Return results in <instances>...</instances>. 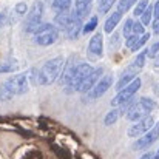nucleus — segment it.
<instances>
[{
  "mask_svg": "<svg viewBox=\"0 0 159 159\" xmlns=\"http://www.w3.org/2000/svg\"><path fill=\"white\" fill-rule=\"evenodd\" d=\"M63 66H65V59L62 56H57V57L47 60L43 63V66L39 68V85H51V84H54L60 77V74L63 71Z\"/></svg>",
  "mask_w": 159,
  "mask_h": 159,
  "instance_id": "f257e3e1",
  "label": "nucleus"
},
{
  "mask_svg": "<svg viewBox=\"0 0 159 159\" xmlns=\"http://www.w3.org/2000/svg\"><path fill=\"white\" fill-rule=\"evenodd\" d=\"M158 107V104L152 99V98H139L134 105L128 110V113L125 114V117L130 120V122H138L147 116L152 114V111Z\"/></svg>",
  "mask_w": 159,
  "mask_h": 159,
  "instance_id": "f03ea898",
  "label": "nucleus"
},
{
  "mask_svg": "<svg viewBox=\"0 0 159 159\" xmlns=\"http://www.w3.org/2000/svg\"><path fill=\"white\" fill-rule=\"evenodd\" d=\"M57 39H59V28L54 23H42L33 33V40L39 47H50L57 42Z\"/></svg>",
  "mask_w": 159,
  "mask_h": 159,
  "instance_id": "7ed1b4c3",
  "label": "nucleus"
},
{
  "mask_svg": "<svg viewBox=\"0 0 159 159\" xmlns=\"http://www.w3.org/2000/svg\"><path fill=\"white\" fill-rule=\"evenodd\" d=\"M42 16H43V3L42 2H34V5L31 6V9L26 14L25 23H23V30L25 33L33 34L43 22H42Z\"/></svg>",
  "mask_w": 159,
  "mask_h": 159,
  "instance_id": "20e7f679",
  "label": "nucleus"
},
{
  "mask_svg": "<svg viewBox=\"0 0 159 159\" xmlns=\"http://www.w3.org/2000/svg\"><path fill=\"white\" fill-rule=\"evenodd\" d=\"M142 87V80L141 77H136L133 82H130L127 87H124L120 91H117V94L111 99V107H120L125 102H128L130 99H133L136 96V93L141 90Z\"/></svg>",
  "mask_w": 159,
  "mask_h": 159,
  "instance_id": "39448f33",
  "label": "nucleus"
},
{
  "mask_svg": "<svg viewBox=\"0 0 159 159\" xmlns=\"http://www.w3.org/2000/svg\"><path fill=\"white\" fill-rule=\"evenodd\" d=\"M3 84L8 87V90H9L14 96L25 94V93L30 90V77H28V73L14 74V76H11L8 80H5Z\"/></svg>",
  "mask_w": 159,
  "mask_h": 159,
  "instance_id": "423d86ee",
  "label": "nucleus"
},
{
  "mask_svg": "<svg viewBox=\"0 0 159 159\" xmlns=\"http://www.w3.org/2000/svg\"><path fill=\"white\" fill-rule=\"evenodd\" d=\"M91 71H93V66H91L90 63H87V62H80V63H77V66H76V70H74V74H73L71 80H70L68 85H66V90H68L70 93H73V91H79L82 82L87 79V76H88Z\"/></svg>",
  "mask_w": 159,
  "mask_h": 159,
  "instance_id": "0eeeda50",
  "label": "nucleus"
},
{
  "mask_svg": "<svg viewBox=\"0 0 159 159\" xmlns=\"http://www.w3.org/2000/svg\"><path fill=\"white\" fill-rule=\"evenodd\" d=\"M158 139H159V122H156V124L153 125V128H150L145 134H142L141 138H138V139L134 141V144H133L131 148H133L134 152L147 150V148H150Z\"/></svg>",
  "mask_w": 159,
  "mask_h": 159,
  "instance_id": "6e6552de",
  "label": "nucleus"
},
{
  "mask_svg": "<svg viewBox=\"0 0 159 159\" xmlns=\"http://www.w3.org/2000/svg\"><path fill=\"white\" fill-rule=\"evenodd\" d=\"M155 124H156V120H155V117L150 114V116H147V117H144V119L134 122V124L127 130V134H128L130 138H141V136L145 134L150 128H153Z\"/></svg>",
  "mask_w": 159,
  "mask_h": 159,
  "instance_id": "1a4fd4ad",
  "label": "nucleus"
},
{
  "mask_svg": "<svg viewBox=\"0 0 159 159\" xmlns=\"http://www.w3.org/2000/svg\"><path fill=\"white\" fill-rule=\"evenodd\" d=\"M111 85H113V76H110V74L102 76L99 79V82L87 93L88 94V99H99V98H102L107 91L111 88Z\"/></svg>",
  "mask_w": 159,
  "mask_h": 159,
  "instance_id": "9d476101",
  "label": "nucleus"
},
{
  "mask_svg": "<svg viewBox=\"0 0 159 159\" xmlns=\"http://www.w3.org/2000/svg\"><path fill=\"white\" fill-rule=\"evenodd\" d=\"M102 74H104V68L102 66H98V68H93V71L87 76V79L82 82V85H80V88H79V93H88L98 82H99V79L102 77Z\"/></svg>",
  "mask_w": 159,
  "mask_h": 159,
  "instance_id": "9b49d317",
  "label": "nucleus"
},
{
  "mask_svg": "<svg viewBox=\"0 0 159 159\" xmlns=\"http://www.w3.org/2000/svg\"><path fill=\"white\" fill-rule=\"evenodd\" d=\"M88 53L94 57H102V54H104V36H102V33H96L90 39Z\"/></svg>",
  "mask_w": 159,
  "mask_h": 159,
  "instance_id": "f8f14e48",
  "label": "nucleus"
},
{
  "mask_svg": "<svg viewBox=\"0 0 159 159\" xmlns=\"http://www.w3.org/2000/svg\"><path fill=\"white\" fill-rule=\"evenodd\" d=\"M93 0H74V9H73V17L77 20H85V17L90 14Z\"/></svg>",
  "mask_w": 159,
  "mask_h": 159,
  "instance_id": "ddd939ff",
  "label": "nucleus"
},
{
  "mask_svg": "<svg viewBox=\"0 0 159 159\" xmlns=\"http://www.w3.org/2000/svg\"><path fill=\"white\" fill-rule=\"evenodd\" d=\"M76 66H77V63H74V57H71V59L68 60V63H65L63 71H62V74H60V77H59L60 85H65V87L68 85V82L71 80V77H73V74H74Z\"/></svg>",
  "mask_w": 159,
  "mask_h": 159,
  "instance_id": "4468645a",
  "label": "nucleus"
},
{
  "mask_svg": "<svg viewBox=\"0 0 159 159\" xmlns=\"http://www.w3.org/2000/svg\"><path fill=\"white\" fill-rule=\"evenodd\" d=\"M71 22H73V11H62V12H57L54 17V25L57 28H62L63 31L68 28Z\"/></svg>",
  "mask_w": 159,
  "mask_h": 159,
  "instance_id": "2eb2a0df",
  "label": "nucleus"
},
{
  "mask_svg": "<svg viewBox=\"0 0 159 159\" xmlns=\"http://www.w3.org/2000/svg\"><path fill=\"white\" fill-rule=\"evenodd\" d=\"M82 28H84V22H82V20H77V19L73 17V22H71V23L68 25V28L65 30L66 37L71 39V40L77 39V37L82 34Z\"/></svg>",
  "mask_w": 159,
  "mask_h": 159,
  "instance_id": "dca6fc26",
  "label": "nucleus"
},
{
  "mask_svg": "<svg viewBox=\"0 0 159 159\" xmlns=\"http://www.w3.org/2000/svg\"><path fill=\"white\" fill-rule=\"evenodd\" d=\"M120 19H122V12L120 11H114V12H111V16L107 17L105 23H104V31L107 34H111L116 30V26L119 25Z\"/></svg>",
  "mask_w": 159,
  "mask_h": 159,
  "instance_id": "f3484780",
  "label": "nucleus"
},
{
  "mask_svg": "<svg viewBox=\"0 0 159 159\" xmlns=\"http://www.w3.org/2000/svg\"><path fill=\"white\" fill-rule=\"evenodd\" d=\"M124 116V113H122V110L119 108V107H113L108 113L105 114V117H104V125L107 127H110V125H114L120 117Z\"/></svg>",
  "mask_w": 159,
  "mask_h": 159,
  "instance_id": "a211bd4d",
  "label": "nucleus"
},
{
  "mask_svg": "<svg viewBox=\"0 0 159 159\" xmlns=\"http://www.w3.org/2000/svg\"><path fill=\"white\" fill-rule=\"evenodd\" d=\"M71 2H73V0H53L51 8L56 11V14H57V12H62V11H70Z\"/></svg>",
  "mask_w": 159,
  "mask_h": 159,
  "instance_id": "6ab92c4d",
  "label": "nucleus"
},
{
  "mask_svg": "<svg viewBox=\"0 0 159 159\" xmlns=\"http://www.w3.org/2000/svg\"><path fill=\"white\" fill-rule=\"evenodd\" d=\"M98 23H99L98 16H91V17L88 19V22H87V23H84L82 34H90V33H93V31L98 28Z\"/></svg>",
  "mask_w": 159,
  "mask_h": 159,
  "instance_id": "aec40b11",
  "label": "nucleus"
},
{
  "mask_svg": "<svg viewBox=\"0 0 159 159\" xmlns=\"http://www.w3.org/2000/svg\"><path fill=\"white\" fill-rule=\"evenodd\" d=\"M153 19H155V16H153V6L150 5V6L141 14V22H142L144 26H148V25L153 22Z\"/></svg>",
  "mask_w": 159,
  "mask_h": 159,
  "instance_id": "412c9836",
  "label": "nucleus"
},
{
  "mask_svg": "<svg viewBox=\"0 0 159 159\" xmlns=\"http://www.w3.org/2000/svg\"><path fill=\"white\" fill-rule=\"evenodd\" d=\"M148 39H150V33H145V34H142V36H139V39L136 40V43L131 47V50L130 51H133V53H136V51H139V50H142L144 47H145V43L148 42Z\"/></svg>",
  "mask_w": 159,
  "mask_h": 159,
  "instance_id": "4be33fe9",
  "label": "nucleus"
},
{
  "mask_svg": "<svg viewBox=\"0 0 159 159\" xmlns=\"http://www.w3.org/2000/svg\"><path fill=\"white\" fill-rule=\"evenodd\" d=\"M150 6V0H138L134 8H133V16H138L141 17V14Z\"/></svg>",
  "mask_w": 159,
  "mask_h": 159,
  "instance_id": "5701e85b",
  "label": "nucleus"
},
{
  "mask_svg": "<svg viewBox=\"0 0 159 159\" xmlns=\"http://www.w3.org/2000/svg\"><path fill=\"white\" fill-rule=\"evenodd\" d=\"M17 71V63L9 60V62H2L0 63V74H5V73H14Z\"/></svg>",
  "mask_w": 159,
  "mask_h": 159,
  "instance_id": "b1692460",
  "label": "nucleus"
},
{
  "mask_svg": "<svg viewBox=\"0 0 159 159\" xmlns=\"http://www.w3.org/2000/svg\"><path fill=\"white\" fill-rule=\"evenodd\" d=\"M138 0H119L117 2V11H120L122 14H125L130 8H133L136 5Z\"/></svg>",
  "mask_w": 159,
  "mask_h": 159,
  "instance_id": "393cba45",
  "label": "nucleus"
},
{
  "mask_svg": "<svg viewBox=\"0 0 159 159\" xmlns=\"http://www.w3.org/2000/svg\"><path fill=\"white\" fill-rule=\"evenodd\" d=\"M147 57H148V54H147V50H142L141 53L136 56V59H134L133 65H134V66H136L138 70L144 68V65H145V60H147Z\"/></svg>",
  "mask_w": 159,
  "mask_h": 159,
  "instance_id": "a878e982",
  "label": "nucleus"
},
{
  "mask_svg": "<svg viewBox=\"0 0 159 159\" xmlns=\"http://www.w3.org/2000/svg\"><path fill=\"white\" fill-rule=\"evenodd\" d=\"M14 98V94L8 90V87L5 85V84H2L0 85V101L2 102H8V101H11Z\"/></svg>",
  "mask_w": 159,
  "mask_h": 159,
  "instance_id": "bb28decb",
  "label": "nucleus"
},
{
  "mask_svg": "<svg viewBox=\"0 0 159 159\" xmlns=\"http://www.w3.org/2000/svg\"><path fill=\"white\" fill-rule=\"evenodd\" d=\"M114 2L116 0H98V3H99V12L101 14H107L111 9V6L114 5Z\"/></svg>",
  "mask_w": 159,
  "mask_h": 159,
  "instance_id": "cd10ccee",
  "label": "nucleus"
},
{
  "mask_svg": "<svg viewBox=\"0 0 159 159\" xmlns=\"http://www.w3.org/2000/svg\"><path fill=\"white\" fill-rule=\"evenodd\" d=\"M133 19H127L125 22H124V28H122V34H124V37L127 39L128 36H131L133 34Z\"/></svg>",
  "mask_w": 159,
  "mask_h": 159,
  "instance_id": "c85d7f7f",
  "label": "nucleus"
},
{
  "mask_svg": "<svg viewBox=\"0 0 159 159\" xmlns=\"http://www.w3.org/2000/svg\"><path fill=\"white\" fill-rule=\"evenodd\" d=\"M133 34H136V36H142V34H145V26L142 25L141 20L133 22Z\"/></svg>",
  "mask_w": 159,
  "mask_h": 159,
  "instance_id": "c756f323",
  "label": "nucleus"
},
{
  "mask_svg": "<svg viewBox=\"0 0 159 159\" xmlns=\"http://www.w3.org/2000/svg\"><path fill=\"white\" fill-rule=\"evenodd\" d=\"M14 11H16L17 16H25V14H28V5H26L25 2H19V3L16 5Z\"/></svg>",
  "mask_w": 159,
  "mask_h": 159,
  "instance_id": "7c9ffc66",
  "label": "nucleus"
},
{
  "mask_svg": "<svg viewBox=\"0 0 159 159\" xmlns=\"http://www.w3.org/2000/svg\"><path fill=\"white\" fill-rule=\"evenodd\" d=\"M147 54H148V57H150V59H155V57L158 56L159 54V40L158 42H155V43L147 50Z\"/></svg>",
  "mask_w": 159,
  "mask_h": 159,
  "instance_id": "2f4dec72",
  "label": "nucleus"
},
{
  "mask_svg": "<svg viewBox=\"0 0 159 159\" xmlns=\"http://www.w3.org/2000/svg\"><path fill=\"white\" fill-rule=\"evenodd\" d=\"M138 39H139V36H136V34H131V36H128V37H127V40H125V45H127V47L131 50V47L136 43V40H138Z\"/></svg>",
  "mask_w": 159,
  "mask_h": 159,
  "instance_id": "473e14b6",
  "label": "nucleus"
},
{
  "mask_svg": "<svg viewBox=\"0 0 159 159\" xmlns=\"http://www.w3.org/2000/svg\"><path fill=\"white\" fill-rule=\"evenodd\" d=\"M152 25H153V31H155V34H158L159 36V19H153Z\"/></svg>",
  "mask_w": 159,
  "mask_h": 159,
  "instance_id": "72a5a7b5",
  "label": "nucleus"
},
{
  "mask_svg": "<svg viewBox=\"0 0 159 159\" xmlns=\"http://www.w3.org/2000/svg\"><path fill=\"white\" fill-rule=\"evenodd\" d=\"M6 19H8V14H6V11L0 12V26H3V25L6 23Z\"/></svg>",
  "mask_w": 159,
  "mask_h": 159,
  "instance_id": "f704fd0d",
  "label": "nucleus"
},
{
  "mask_svg": "<svg viewBox=\"0 0 159 159\" xmlns=\"http://www.w3.org/2000/svg\"><path fill=\"white\" fill-rule=\"evenodd\" d=\"M153 16H155V19H159V0L153 5Z\"/></svg>",
  "mask_w": 159,
  "mask_h": 159,
  "instance_id": "c9c22d12",
  "label": "nucleus"
},
{
  "mask_svg": "<svg viewBox=\"0 0 159 159\" xmlns=\"http://www.w3.org/2000/svg\"><path fill=\"white\" fill-rule=\"evenodd\" d=\"M152 156H153V153H150V152H148V153H144L139 159H152Z\"/></svg>",
  "mask_w": 159,
  "mask_h": 159,
  "instance_id": "e433bc0d",
  "label": "nucleus"
},
{
  "mask_svg": "<svg viewBox=\"0 0 159 159\" xmlns=\"http://www.w3.org/2000/svg\"><path fill=\"white\" fill-rule=\"evenodd\" d=\"M155 66H156V68H159V54L155 57Z\"/></svg>",
  "mask_w": 159,
  "mask_h": 159,
  "instance_id": "4c0bfd02",
  "label": "nucleus"
},
{
  "mask_svg": "<svg viewBox=\"0 0 159 159\" xmlns=\"http://www.w3.org/2000/svg\"><path fill=\"white\" fill-rule=\"evenodd\" d=\"M152 159H159V148L156 150V153H153V156H152Z\"/></svg>",
  "mask_w": 159,
  "mask_h": 159,
  "instance_id": "58836bf2",
  "label": "nucleus"
},
{
  "mask_svg": "<svg viewBox=\"0 0 159 159\" xmlns=\"http://www.w3.org/2000/svg\"><path fill=\"white\" fill-rule=\"evenodd\" d=\"M155 91H156V93H158V94H159V84H158V85H156V87H155Z\"/></svg>",
  "mask_w": 159,
  "mask_h": 159,
  "instance_id": "ea45409f",
  "label": "nucleus"
}]
</instances>
